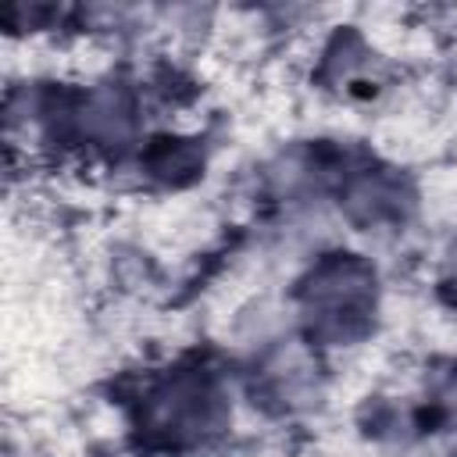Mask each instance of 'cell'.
<instances>
[{
	"label": "cell",
	"instance_id": "1",
	"mask_svg": "<svg viewBox=\"0 0 457 457\" xmlns=\"http://www.w3.org/2000/svg\"><path fill=\"white\" fill-rule=\"evenodd\" d=\"M453 411H457V386H453Z\"/></svg>",
	"mask_w": 457,
	"mask_h": 457
}]
</instances>
